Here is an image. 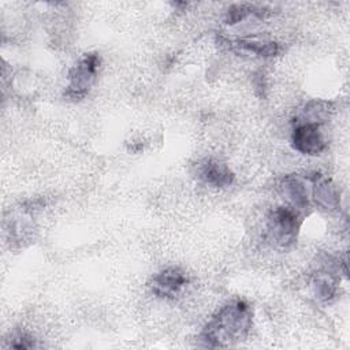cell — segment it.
<instances>
[{
    "instance_id": "cell-1",
    "label": "cell",
    "mask_w": 350,
    "mask_h": 350,
    "mask_svg": "<svg viewBox=\"0 0 350 350\" xmlns=\"http://www.w3.org/2000/svg\"><path fill=\"white\" fill-rule=\"evenodd\" d=\"M252 325V310L243 301L226 305L206 324L202 339L208 346L224 347L246 336Z\"/></svg>"
},
{
    "instance_id": "cell-2",
    "label": "cell",
    "mask_w": 350,
    "mask_h": 350,
    "mask_svg": "<svg viewBox=\"0 0 350 350\" xmlns=\"http://www.w3.org/2000/svg\"><path fill=\"white\" fill-rule=\"evenodd\" d=\"M100 59L96 53H86L70 71V85L66 96L78 100L82 98L90 89Z\"/></svg>"
},
{
    "instance_id": "cell-3",
    "label": "cell",
    "mask_w": 350,
    "mask_h": 350,
    "mask_svg": "<svg viewBox=\"0 0 350 350\" xmlns=\"http://www.w3.org/2000/svg\"><path fill=\"white\" fill-rule=\"evenodd\" d=\"M298 230L297 215L287 208H278L269 217V232L273 239L282 245H287L294 241Z\"/></svg>"
},
{
    "instance_id": "cell-4",
    "label": "cell",
    "mask_w": 350,
    "mask_h": 350,
    "mask_svg": "<svg viewBox=\"0 0 350 350\" xmlns=\"http://www.w3.org/2000/svg\"><path fill=\"white\" fill-rule=\"evenodd\" d=\"M293 146L305 154H319L325 148V142L316 123H304L293 131Z\"/></svg>"
},
{
    "instance_id": "cell-5",
    "label": "cell",
    "mask_w": 350,
    "mask_h": 350,
    "mask_svg": "<svg viewBox=\"0 0 350 350\" xmlns=\"http://www.w3.org/2000/svg\"><path fill=\"white\" fill-rule=\"evenodd\" d=\"M187 279L182 271L178 268H168L160 272L152 283V290L159 297L171 298L179 293V290L186 284Z\"/></svg>"
},
{
    "instance_id": "cell-6",
    "label": "cell",
    "mask_w": 350,
    "mask_h": 350,
    "mask_svg": "<svg viewBox=\"0 0 350 350\" xmlns=\"http://www.w3.org/2000/svg\"><path fill=\"white\" fill-rule=\"evenodd\" d=\"M200 176L204 182L216 187L228 186L234 178L232 172L226 164L215 160H208L200 167Z\"/></svg>"
},
{
    "instance_id": "cell-7",
    "label": "cell",
    "mask_w": 350,
    "mask_h": 350,
    "mask_svg": "<svg viewBox=\"0 0 350 350\" xmlns=\"http://www.w3.org/2000/svg\"><path fill=\"white\" fill-rule=\"evenodd\" d=\"M313 183H314L313 196L316 202L320 206L325 209H334L339 205V194L335 186L328 179L316 174L313 178Z\"/></svg>"
},
{
    "instance_id": "cell-8",
    "label": "cell",
    "mask_w": 350,
    "mask_h": 350,
    "mask_svg": "<svg viewBox=\"0 0 350 350\" xmlns=\"http://www.w3.org/2000/svg\"><path fill=\"white\" fill-rule=\"evenodd\" d=\"M284 193L288 196L291 202L298 208L308 206V196L305 186L302 182L294 176H288L284 179Z\"/></svg>"
},
{
    "instance_id": "cell-9",
    "label": "cell",
    "mask_w": 350,
    "mask_h": 350,
    "mask_svg": "<svg viewBox=\"0 0 350 350\" xmlns=\"http://www.w3.org/2000/svg\"><path fill=\"white\" fill-rule=\"evenodd\" d=\"M237 46H239L243 51L252 52L258 56H273L278 53L279 48L275 42H256V41H237Z\"/></svg>"
},
{
    "instance_id": "cell-10",
    "label": "cell",
    "mask_w": 350,
    "mask_h": 350,
    "mask_svg": "<svg viewBox=\"0 0 350 350\" xmlns=\"http://www.w3.org/2000/svg\"><path fill=\"white\" fill-rule=\"evenodd\" d=\"M252 11H250V7H246V5H235L232 8L228 10V14H227V23H235V22H239L241 19H243L246 15H249Z\"/></svg>"
},
{
    "instance_id": "cell-11",
    "label": "cell",
    "mask_w": 350,
    "mask_h": 350,
    "mask_svg": "<svg viewBox=\"0 0 350 350\" xmlns=\"http://www.w3.org/2000/svg\"><path fill=\"white\" fill-rule=\"evenodd\" d=\"M317 295L321 298V299H328L334 295L335 293V287H334V283L329 282L328 279H320L317 280Z\"/></svg>"
}]
</instances>
